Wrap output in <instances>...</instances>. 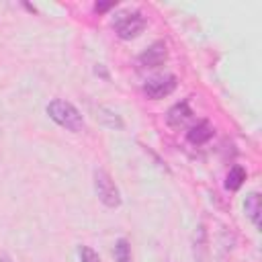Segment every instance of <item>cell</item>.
I'll use <instances>...</instances> for the list:
<instances>
[{
  "mask_svg": "<svg viewBox=\"0 0 262 262\" xmlns=\"http://www.w3.org/2000/svg\"><path fill=\"white\" fill-rule=\"evenodd\" d=\"M47 115L51 121H55L59 127L72 131V133H80L84 131L86 123H84V117L82 113L70 102V100H63V98H53L49 104H47Z\"/></svg>",
  "mask_w": 262,
  "mask_h": 262,
  "instance_id": "6da1fadb",
  "label": "cell"
},
{
  "mask_svg": "<svg viewBox=\"0 0 262 262\" xmlns=\"http://www.w3.org/2000/svg\"><path fill=\"white\" fill-rule=\"evenodd\" d=\"M94 190H96V196L98 201L108 207V209H117L121 205V192L115 184V180L111 178V174L102 168H96L94 170Z\"/></svg>",
  "mask_w": 262,
  "mask_h": 262,
  "instance_id": "7a4b0ae2",
  "label": "cell"
},
{
  "mask_svg": "<svg viewBox=\"0 0 262 262\" xmlns=\"http://www.w3.org/2000/svg\"><path fill=\"white\" fill-rule=\"evenodd\" d=\"M113 27L117 31V37L123 41H131L135 37H139L145 29V16L139 10H131V12H123L117 14L113 20Z\"/></svg>",
  "mask_w": 262,
  "mask_h": 262,
  "instance_id": "3957f363",
  "label": "cell"
},
{
  "mask_svg": "<svg viewBox=\"0 0 262 262\" xmlns=\"http://www.w3.org/2000/svg\"><path fill=\"white\" fill-rule=\"evenodd\" d=\"M178 86V78L174 74H160V76H151L145 80L143 84V92L147 98L151 100H160L164 96H170Z\"/></svg>",
  "mask_w": 262,
  "mask_h": 262,
  "instance_id": "277c9868",
  "label": "cell"
},
{
  "mask_svg": "<svg viewBox=\"0 0 262 262\" xmlns=\"http://www.w3.org/2000/svg\"><path fill=\"white\" fill-rule=\"evenodd\" d=\"M166 59H168L166 43H164V41H154V43L137 57V63H139L141 68H158V66H162Z\"/></svg>",
  "mask_w": 262,
  "mask_h": 262,
  "instance_id": "5b68a950",
  "label": "cell"
},
{
  "mask_svg": "<svg viewBox=\"0 0 262 262\" xmlns=\"http://www.w3.org/2000/svg\"><path fill=\"white\" fill-rule=\"evenodd\" d=\"M190 119H192V108L188 106V100H180V102L172 104L166 113V123L170 127H182Z\"/></svg>",
  "mask_w": 262,
  "mask_h": 262,
  "instance_id": "8992f818",
  "label": "cell"
},
{
  "mask_svg": "<svg viewBox=\"0 0 262 262\" xmlns=\"http://www.w3.org/2000/svg\"><path fill=\"white\" fill-rule=\"evenodd\" d=\"M215 135V129L209 121H199L196 125H192L188 131H186V139L192 143V145H203L207 143L211 137Z\"/></svg>",
  "mask_w": 262,
  "mask_h": 262,
  "instance_id": "52a82bcc",
  "label": "cell"
},
{
  "mask_svg": "<svg viewBox=\"0 0 262 262\" xmlns=\"http://www.w3.org/2000/svg\"><path fill=\"white\" fill-rule=\"evenodd\" d=\"M244 211L248 215V219L254 223L256 229H260V213H262V199H260V192H250L244 201Z\"/></svg>",
  "mask_w": 262,
  "mask_h": 262,
  "instance_id": "ba28073f",
  "label": "cell"
},
{
  "mask_svg": "<svg viewBox=\"0 0 262 262\" xmlns=\"http://www.w3.org/2000/svg\"><path fill=\"white\" fill-rule=\"evenodd\" d=\"M244 182H246V168L239 164L231 166L227 172V178H225V188L227 190H239Z\"/></svg>",
  "mask_w": 262,
  "mask_h": 262,
  "instance_id": "9c48e42d",
  "label": "cell"
},
{
  "mask_svg": "<svg viewBox=\"0 0 262 262\" xmlns=\"http://www.w3.org/2000/svg\"><path fill=\"white\" fill-rule=\"evenodd\" d=\"M113 254H115L117 262H131V244H129V239L127 237H119L115 242Z\"/></svg>",
  "mask_w": 262,
  "mask_h": 262,
  "instance_id": "30bf717a",
  "label": "cell"
},
{
  "mask_svg": "<svg viewBox=\"0 0 262 262\" xmlns=\"http://www.w3.org/2000/svg\"><path fill=\"white\" fill-rule=\"evenodd\" d=\"M78 258H80V262H100V256L90 246H80L78 248Z\"/></svg>",
  "mask_w": 262,
  "mask_h": 262,
  "instance_id": "8fae6325",
  "label": "cell"
},
{
  "mask_svg": "<svg viewBox=\"0 0 262 262\" xmlns=\"http://www.w3.org/2000/svg\"><path fill=\"white\" fill-rule=\"evenodd\" d=\"M113 6H117V2H96V4H94V10H96V12H104V10L113 8Z\"/></svg>",
  "mask_w": 262,
  "mask_h": 262,
  "instance_id": "7c38bea8",
  "label": "cell"
},
{
  "mask_svg": "<svg viewBox=\"0 0 262 262\" xmlns=\"http://www.w3.org/2000/svg\"><path fill=\"white\" fill-rule=\"evenodd\" d=\"M94 72H96V74H100V76H102L104 80H108V74H106V70H104V66H100V63H98V66L94 68Z\"/></svg>",
  "mask_w": 262,
  "mask_h": 262,
  "instance_id": "4fadbf2b",
  "label": "cell"
}]
</instances>
